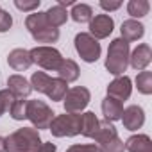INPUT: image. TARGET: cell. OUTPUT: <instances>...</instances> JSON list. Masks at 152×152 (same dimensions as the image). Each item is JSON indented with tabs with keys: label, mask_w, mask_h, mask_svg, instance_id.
Instances as JSON below:
<instances>
[{
	"label": "cell",
	"mask_w": 152,
	"mask_h": 152,
	"mask_svg": "<svg viewBox=\"0 0 152 152\" xmlns=\"http://www.w3.org/2000/svg\"><path fill=\"white\" fill-rule=\"evenodd\" d=\"M100 107H102L104 120H107V122H111V124L116 122V120H120L122 115H124V104L118 102V100H115V99H111V97H106V99L102 100Z\"/></svg>",
	"instance_id": "obj_15"
},
{
	"label": "cell",
	"mask_w": 152,
	"mask_h": 152,
	"mask_svg": "<svg viewBox=\"0 0 152 152\" xmlns=\"http://www.w3.org/2000/svg\"><path fill=\"white\" fill-rule=\"evenodd\" d=\"M66 152H100V148L95 143H88V145H72L66 148Z\"/></svg>",
	"instance_id": "obj_33"
},
{
	"label": "cell",
	"mask_w": 152,
	"mask_h": 152,
	"mask_svg": "<svg viewBox=\"0 0 152 152\" xmlns=\"http://www.w3.org/2000/svg\"><path fill=\"white\" fill-rule=\"evenodd\" d=\"M136 88L143 95H150L152 93V72L143 70V72L138 73V77H136Z\"/></svg>",
	"instance_id": "obj_26"
},
{
	"label": "cell",
	"mask_w": 152,
	"mask_h": 152,
	"mask_svg": "<svg viewBox=\"0 0 152 152\" xmlns=\"http://www.w3.org/2000/svg\"><path fill=\"white\" fill-rule=\"evenodd\" d=\"M57 75H59V79H63L64 83H73V81H77L79 75H81L79 64L75 63L73 59H63V63H61L59 68H57Z\"/></svg>",
	"instance_id": "obj_17"
},
{
	"label": "cell",
	"mask_w": 152,
	"mask_h": 152,
	"mask_svg": "<svg viewBox=\"0 0 152 152\" xmlns=\"http://www.w3.org/2000/svg\"><path fill=\"white\" fill-rule=\"evenodd\" d=\"M25 111H27V100H23V99H16L15 104H13L11 109H9V115H11L13 120H25V118H27Z\"/></svg>",
	"instance_id": "obj_28"
},
{
	"label": "cell",
	"mask_w": 152,
	"mask_h": 152,
	"mask_svg": "<svg viewBox=\"0 0 152 152\" xmlns=\"http://www.w3.org/2000/svg\"><path fill=\"white\" fill-rule=\"evenodd\" d=\"M48 131L56 138L77 136V134H81V115H73V113L57 115V116H54Z\"/></svg>",
	"instance_id": "obj_3"
},
{
	"label": "cell",
	"mask_w": 152,
	"mask_h": 152,
	"mask_svg": "<svg viewBox=\"0 0 152 152\" xmlns=\"http://www.w3.org/2000/svg\"><path fill=\"white\" fill-rule=\"evenodd\" d=\"M39 131L34 127H22L6 138V152H39Z\"/></svg>",
	"instance_id": "obj_1"
},
{
	"label": "cell",
	"mask_w": 152,
	"mask_h": 152,
	"mask_svg": "<svg viewBox=\"0 0 152 152\" xmlns=\"http://www.w3.org/2000/svg\"><path fill=\"white\" fill-rule=\"evenodd\" d=\"M25 115H27V120L32 124V127L36 131L48 129L52 120H54V116H56V113L50 109V106L45 104L43 100H38V99L36 100H27Z\"/></svg>",
	"instance_id": "obj_4"
},
{
	"label": "cell",
	"mask_w": 152,
	"mask_h": 152,
	"mask_svg": "<svg viewBox=\"0 0 152 152\" xmlns=\"http://www.w3.org/2000/svg\"><path fill=\"white\" fill-rule=\"evenodd\" d=\"M50 75H47L45 72H34L32 73V77H31V88L38 93H45L47 88H48V83H50Z\"/></svg>",
	"instance_id": "obj_25"
},
{
	"label": "cell",
	"mask_w": 152,
	"mask_h": 152,
	"mask_svg": "<svg viewBox=\"0 0 152 152\" xmlns=\"http://www.w3.org/2000/svg\"><path fill=\"white\" fill-rule=\"evenodd\" d=\"M15 100H16V97H15L9 90H0V106L4 107L6 113L11 109V106L15 104Z\"/></svg>",
	"instance_id": "obj_31"
},
{
	"label": "cell",
	"mask_w": 152,
	"mask_h": 152,
	"mask_svg": "<svg viewBox=\"0 0 152 152\" xmlns=\"http://www.w3.org/2000/svg\"><path fill=\"white\" fill-rule=\"evenodd\" d=\"M120 32H122V39H125L127 43H129V41H138V39L143 38L145 27H143V23H140L138 20L129 18V20H125V22L122 23Z\"/></svg>",
	"instance_id": "obj_14"
},
{
	"label": "cell",
	"mask_w": 152,
	"mask_h": 152,
	"mask_svg": "<svg viewBox=\"0 0 152 152\" xmlns=\"http://www.w3.org/2000/svg\"><path fill=\"white\" fill-rule=\"evenodd\" d=\"M118 136V132H116V127L111 124V122H107V120H102L100 124H99V131H97V134H95V141H97V145H102V143H106V141H109V140H113V138H116Z\"/></svg>",
	"instance_id": "obj_23"
},
{
	"label": "cell",
	"mask_w": 152,
	"mask_h": 152,
	"mask_svg": "<svg viewBox=\"0 0 152 152\" xmlns=\"http://www.w3.org/2000/svg\"><path fill=\"white\" fill-rule=\"evenodd\" d=\"M4 113H6V111H4V107H2V106H0V116H2Z\"/></svg>",
	"instance_id": "obj_38"
},
{
	"label": "cell",
	"mask_w": 152,
	"mask_h": 152,
	"mask_svg": "<svg viewBox=\"0 0 152 152\" xmlns=\"http://www.w3.org/2000/svg\"><path fill=\"white\" fill-rule=\"evenodd\" d=\"M15 7L25 13H34L36 9H39V0H15Z\"/></svg>",
	"instance_id": "obj_30"
},
{
	"label": "cell",
	"mask_w": 152,
	"mask_h": 152,
	"mask_svg": "<svg viewBox=\"0 0 152 152\" xmlns=\"http://www.w3.org/2000/svg\"><path fill=\"white\" fill-rule=\"evenodd\" d=\"M56 150H57V147L54 143H50V141L41 143V147H39V152H56Z\"/></svg>",
	"instance_id": "obj_35"
},
{
	"label": "cell",
	"mask_w": 152,
	"mask_h": 152,
	"mask_svg": "<svg viewBox=\"0 0 152 152\" xmlns=\"http://www.w3.org/2000/svg\"><path fill=\"white\" fill-rule=\"evenodd\" d=\"M132 93V81L127 75H120V77H115L109 84H107V97L122 102L127 100Z\"/></svg>",
	"instance_id": "obj_8"
},
{
	"label": "cell",
	"mask_w": 152,
	"mask_h": 152,
	"mask_svg": "<svg viewBox=\"0 0 152 152\" xmlns=\"http://www.w3.org/2000/svg\"><path fill=\"white\" fill-rule=\"evenodd\" d=\"M66 91H68V83H64V81L59 79V77H52L50 83H48V88H47L45 95H47L52 102H59V100L64 99Z\"/></svg>",
	"instance_id": "obj_18"
},
{
	"label": "cell",
	"mask_w": 152,
	"mask_h": 152,
	"mask_svg": "<svg viewBox=\"0 0 152 152\" xmlns=\"http://www.w3.org/2000/svg\"><path fill=\"white\" fill-rule=\"evenodd\" d=\"M124 145L129 152H152V140L147 134H132L125 140Z\"/></svg>",
	"instance_id": "obj_16"
},
{
	"label": "cell",
	"mask_w": 152,
	"mask_h": 152,
	"mask_svg": "<svg viewBox=\"0 0 152 152\" xmlns=\"http://www.w3.org/2000/svg\"><path fill=\"white\" fill-rule=\"evenodd\" d=\"M152 61V50L147 43H141L138 45L131 54H129V64L134 68V70H147V66L150 64Z\"/></svg>",
	"instance_id": "obj_11"
},
{
	"label": "cell",
	"mask_w": 152,
	"mask_h": 152,
	"mask_svg": "<svg viewBox=\"0 0 152 152\" xmlns=\"http://www.w3.org/2000/svg\"><path fill=\"white\" fill-rule=\"evenodd\" d=\"M38 43H56L59 39V29H54V27H45L34 34H31Z\"/></svg>",
	"instance_id": "obj_27"
},
{
	"label": "cell",
	"mask_w": 152,
	"mask_h": 152,
	"mask_svg": "<svg viewBox=\"0 0 152 152\" xmlns=\"http://www.w3.org/2000/svg\"><path fill=\"white\" fill-rule=\"evenodd\" d=\"M75 43V50H77L79 57L86 63H95L99 57H100V43L88 32H79L73 39Z\"/></svg>",
	"instance_id": "obj_7"
},
{
	"label": "cell",
	"mask_w": 152,
	"mask_h": 152,
	"mask_svg": "<svg viewBox=\"0 0 152 152\" xmlns=\"http://www.w3.org/2000/svg\"><path fill=\"white\" fill-rule=\"evenodd\" d=\"M91 100V93L88 88L84 86H75L72 90L66 91L64 99H63V106H64V113H73V115H81L86 106Z\"/></svg>",
	"instance_id": "obj_6"
},
{
	"label": "cell",
	"mask_w": 152,
	"mask_h": 152,
	"mask_svg": "<svg viewBox=\"0 0 152 152\" xmlns=\"http://www.w3.org/2000/svg\"><path fill=\"white\" fill-rule=\"evenodd\" d=\"M148 9H150V4L147 0H129V4H127V13L132 16V20L147 16Z\"/></svg>",
	"instance_id": "obj_24"
},
{
	"label": "cell",
	"mask_w": 152,
	"mask_h": 152,
	"mask_svg": "<svg viewBox=\"0 0 152 152\" xmlns=\"http://www.w3.org/2000/svg\"><path fill=\"white\" fill-rule=\"evenodd\" d=\"M25 27H27V31H29L31 34H34V32H38V31H41V29H45V27H50V25H48V22H47L45 13L34 11V13H31V15L25 18Z\"/></svg>",
	"instance_id": "obj_22"
},
{
	"label": "cell",
	"mask_w": 152,
	"mask_h": 152,
	"mask_svg": "<svg viewBox=\"0 0 152 152\" xmlns=\"http://www.w3.org/2000/svg\"><path fill=\"white\" fill-rule=\"evenodd\" d=\"M99 148H100V152H125V145L118 136L102 143V145H99Z\"/></svg>",
	"instance_id": "obj_29"
},
{
	"label": "cell",
	"mask_w": 152,
	"mask_h": 152,
	"mask_svg": "<svg viewBox=\"0 0 152 152\" xmlns=\"http://www.w3.org/2000/svg\"><path fill=\"white\" fill-rule=\"evenodd\" d=\"M120 120L124 122V127L127 131H138L145 124V111L140 106L132 104V106H129V107L124 109V115H122Z\"/></svg>",
	"instance_id": "obj_10"
},
{
	"label": "cell",
	"mask_w": 152,
	"mask_h": 152,
	"mask_svg": "<svg viewBox=\"0 0 152 152\" xmlns=\"http://www.w3.org/2000/svg\"><path fill=\"white\" fill-rule=\"evenodd\" d=\"M129 43L122 38H115L109 43L107 48V57H106V70L115 75V77H120L124 75V72L129 66Z\"/></svg>",
	"instance_id": "obj_2"
},
{
	"label": "cell",
	"mask_w": 152,
	"mask_h": 152,
	"mask_svg": "<svg viewBox=\"0 0 152 152\" xmlns=\"http://www.w3.org/2000/svg\"><path fill=\"white\" fill-rule=\"evenodd\" d=\"M7 63H9V66L15 72H25V70H29L32 66L31 54L25 48H15V50H11L9 56H7Z\"/></svg>",
	"instance_id": "obj_12"
},
{
	"label": "cell",
	"mask_w": 152,
	"mask_h": 152,
	"mask_svg": "<svg viewBox=\"0 0 152 152\" xmlns=\"http://www.w3.org/2000/svg\"><path fill=\"white\" fill-rule=\"evenodd\" d=\"M113 29H115V20L109 15H97L90 22V32L88 34H91L99 41V39L107 38L113 32Z\"/></svg>",
	"instance_id": "obj_9"
},
{
	"label": "cell",
	"mask_w": 152,
	"mask_h": 152,
	"mask_svg": "<svg viewBox=\"0 0 152 152\" xmlns=\"http://www.w3.org/2000/svg\"><path fill=\"white\" fill-rule=\"evenodd\" d=\"M32 63H36L38 66H41L47 72H57L59 64L63 63V56L57 48L48 47V45H39L34 47L32 50H29Z\"/></svg>",
	"instance_id": "obj_5"
},
{
	"label": "cell",
	"mask_w": 152,
	"mask_h": 152,
	"mask_svg": "<svg viewBox=\"0 0 152 152\" xmlns=\"http://www.w3.org/2000/svg\"><path fill=\"white\" fill-rule=\"evenodd\" d=\"M0 152H6V138L0 136Z\"/></svg>",
	"instance_id": "obj_37"
},
{
	"label": "cell",
	"mask_w": 152,
	"mask_h": 152,
	"mask_svg": "<svg viewBox=\"0 0 152 152\" xmlns=\"http://www.w3.org/2000/svg\"><path fill=\"white\" fill-rule=\"evenodd\" d=\"M100 7L104 9V11H116V9H120L122 7V2H111V0H100Z\"/></svg>",
	"instance_id": "obj_34"
},
{
	"label": "cell",
	"mask_w": 152,
	"mask_h": 152,
	"mask_svg": "<svg viewBox=\"0 0 152 152\" xmlns=\"http://www.w3.org/2000/svg\"><path fill=\"white\" fill-rule=\"evenodd\" d=\"M68 16H72V20L77 22V23H90L91 18H93V9L88 4H77L75 2L72 6V11L68 13Z\"/></svg>",
	"instance_id": "obj_21"
},
{
	"label": "cell",
	"mask_w": 152,
	"mask_h": 152,
	"mask_svg": "<svg viewBox=\"0 0 152 152\" xmlns=\"http://www.w3.org/2000/svg\"><path fill=\"white\" fill-rule=\"evenodd\" d=\"M45 16H47L48 25L54 27V29H57V27H61V25L66 23V20H68V11H66L64 7H61V6L56 4V6H50V7L45 11Z\"/></svg>",
	"instance_id": "obj_20"
},
{
	"label": "cell",
	"mask_w": 152,
	"mask_h": 152,
	"mask_svg": "<svg viewBox=\"0 0 152 152\" xmlns=\"http://www.w3.org/2000/svg\"><path fill=\"white\" fill-rule=\"evenodd\" d=\"M99 124L100 120L95 116L93 111H86L81 115V134L86 138H95L97 131H99Z\"/></svg>",
	"instance_id": "obj_19"
},
{
	"label": "cell",
	"mask_w": 152,
	"mask_h": 152,
	"mask_svg": "<svg viewBox=\"0 0 152 152\" xmlns=\"http://www.w3.org/2000/svg\"><path fill=\"white\" fill-rule=\"evenodd\" d=\"M75 4V0H57V6H61V7H68V6H73Z\"/></svg>",
	"instance_id": "obj_36"
},
{
	"label": "cell",
	"mask_w": 152,
	"mask_h": 152,
	"mask_svg": "<svg viewBox=\"0 0 152 152\" xmlns=\"http://www.w3.org/2000/svg\"><path fill=\"white\" fill-rule=\"evenodd\" d=\"M7 90L16 97V99H25L31 95L32 88H31V83L23 77V75H11L7 79Z\"/></svg>",
	"instance_id": "obj_13"
},
{
	"label": "cell",
	"mask_w": 152,
	"mask_h": 152,
	"mask_svg": "<svg viewBox=\"0 0 152 152\" xmlns=\"http://www.w3.org/2000/svg\"><path fill=\"white\" fill-rule=\"evenodd\" d=\"M13 25V16L4 11V9H0V32H7Z\"/></svg>",
	"instance_id": "obj_32"
}]
</instances>
